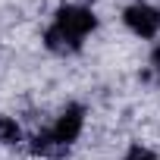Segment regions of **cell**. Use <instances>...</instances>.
I'll list each match as a JSON object with an SVG mask.
<instances>
[{"mask_svg":"<svg viewBox=\"0 0 160 160\" xmlns=\"http://www.w3.org/2000/svg\"><path fill=\"white\" fill-rule=\"evenodd\" d=\"M98 28V16L91 13V7L82 3H66L57 10L50 28L44 32V47L53 53H78L82 50V41Z\"/></svg>","mask_w":160,"mask_h":160,"instance_id":"cell-1","label":"cell"},{"mask_svg":"<svg viewBox=\"0 0 160 160\" xmlns=\"http://www.w3.org/2000/svg\"><path fill=\"white\" fill-rule=\"evenodd\" d=\"M122 22L138 38H157V32H160V10H154L151 3H132V7H126Z\"/></svg>","mask_w":160,"mask_h":160,"instance_id":"cell-2","label":"cell"},{"mask_svg":"<svg viewBox=\"0 0 160 160\" xmlns=\"http://www.w3.org/2000/svg\"><path fill=\"white\" fill-rule=\"evenodd\" d=\"M82 126H85V107L82 104H69L60 116H57V122L50 126V132H53V138L60 141V144H72L78 135H82Z\"/></svg>","mask_w":160,"mask_h":160,"instance_id":"cell-3","label":"cell"},{"mask_svg":"<svg viewBox=\"0 0 160 160\" xmlns=\"http://www.w3.org/2000/svg\"><path fill=\"white\" fill-rule=\"evenodd\" d=\"M32 154H38V157H44V160H60V157L69 154V148L60 144L50 129H44V132H35V135H32Z\"/></svg>","mask_w":160,"mask_h":160,"instance_id":"cell-4","label":"cell"},{"mask_svg":"<svg viewBox=\"0 0 160 160\" xmlns=\"http://www.w3.org/2000/svg\"><path fill=\"white\" fill-rule=\"evenodd\" d=\"M19 138H22L19 122L10 119V116H0V144H16Z\"/></svg>","mask_w":160,"mask_h":160,"instance_id":"cell-5","label":"cell"},{"mask_svg":"<svg viewBox=\"0 0 160 160\" xmlns=\"http://www.w3.org/2000/svg\"><path fill=\"white\" fill-rule=\"evenodd\" d=\"M126 160H157L148 148H141V144H132L129 148V154H126Z\"/></svg>","mask_w":160,"mask_h":160,"instance_id":"cell-6","label":"cell"},{"mask_svg":"<svg viewBox=\"0 0 160 160\" xmlns=\"http://www.w3.org/2000/svg\"><path fill=\"white\" fill-rule=\"evenodd\" d=\"M151 63H154V69H157V72H160V44H157V47H154V53H151Z\"/></svg>","mask_w":160,"mask_h":160,"instance_id":"cell-7","label":"cell"}]
</instances>
